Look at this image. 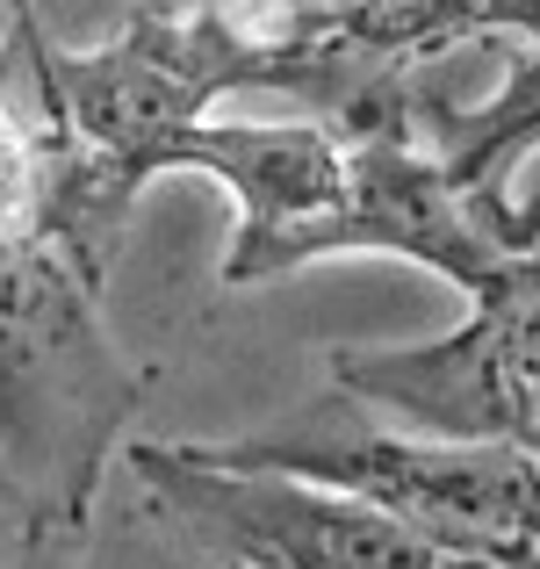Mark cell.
I'll return each instance as SVG.
<instances>
[{"instance_id":"6da1fadb","label":"cell","mask_w":540,"mask_h":569,"mask_svg":"<svg viewBox=\"0 0 540 569\" xmlns=\"http://www.w3.org/2000/svg\"><path fill=\"white\" fill-rule=\"evenodd\" d=\"M14 51L43 116L29 231L51 238L101 296L130 209L159 173V144L180 123H202L223 87H289L332 116L397 87L374 80L332 37L324 0H194L180 14L138 8L109 51H58L37 29V0H22Z\"/></svg>"},{"instance_id":"7a4b0ae2","label":"cell","mask_w":540,"mask_h":569,"mask_svg":"<svg viewBox=\"0 0 540 569\" xmlns=\"http://www.w3.org/2000/svg\"><path fill=\"white\" fill-rule=\"evenodd\" d=\"M138 403L144 382L116 353L101 289H87L43 231L0 217V469L29 556H66L80 541Z\"/></svg>"},{"instance_id":"3957f363","label":"cell","mask_w":540,"mask_h":569,"mask_svg":"<svg viewBox=\"0 0 540 569\" xmlns=\"http://www.w3.org/2000/svg\"><path fill=\"white\" fill-rule=\"evenodd\" d=\"M217 469H267L347 490L418 541L476 569H540V461L504 440H411L347 389L231 447H194Z\"/></svg>"},{"instance_id":"277c9868","label":"cell","mask_w":540,"mask_h":569,"mask_svg":"<svg viewBox=\"0 0 540 569\" xmlns=\"http://www.w3.org/2000/svg\"><path fill=\"white\" fill-rule=\"evenodd\" d=\"M476 318L432 347H339L332 389L426 440H504L540 461V260L512 252L476 281Z\"/></svg>"},{"instance_id":"5b68a950","label":"cell","mask_w":540,"mask_h":569,"mask_svg":"<svg viewBox=\"0 0 540 569\" xmlns=\"http://www.w3.org/2000/svg\"><path fill=\"white\" fill-rule=\"evenodd\" d=\"M144 498L223 569H476L347 490L267 469H217L194 447H130Z\"/></svg>"},{"instance_id":"8992f818","label":"cell","mask_w":540,"mask_h":569,"mask_svg":"<svg viewBox=\"0 0 540 569\" xmlns=\"http://www.w3.org/2000/svg\"><path fill=\"white\" fill-rule=\"evenodd\" d=\"M411 123L454 188H504V173L540 144V43H519L512 80L490 101H476V109L411 101Z\"/></svg>"},{"instance_id":"52a82bcc","label":"cell","mask_w":540,"mask_h":569,"mask_svg":"<svg viewBox=\"0 0 540 569\" xmlns=\"http://www.w3.org/2000/svg\"><path fill=\"white\" fill-rule=\"evenodd\" d=\"M0 519H14V527H22V505H14V483H8V469H0Z\"/></svg>"},{"instance_id":"ba28073f","label":"cell","mask_w":540,"mask_h":569,"mask_svg":"<svg viewBox=\"0 0 540 569\" xmlns=\"http://www.w3.org/2000/svg\"><path fill=\"white\" fill-rule=\"evenodd\" d=\"M14 8H22V0H14Z\"/></svg>"}]
</instances>
